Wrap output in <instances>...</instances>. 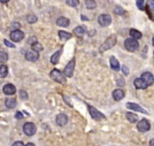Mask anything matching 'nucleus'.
I'll use <instances>...</instances> for the list:
<instances>
[{
    "label": "nucleus",
    "instance_id": "obj_11",
    "mask_svg": "<svg viewBox=\"0 0 154 146\" xmlns=\"http://www.w3.org/2000/svg\"><path fill=\"white\" fill-rule=\"evenodd\" d=\"M68 123V117L65 114H59L56 118V123L60 127H63Z\"/></svg>",
    "mask_w": 154,
    "mask_h": 146
},
{
    "label": "nucleus",
    "instance_id": "obj_1",
    "mask_svg": "<svg viewBox=\"0 0 154 146\" xmlns=\"http://www.w3.org/2000/svg\"><path fill=\"white\" fill-rule=\"evenodd\" d=\"M116 43V35H111L110 37H108L106 39V41L101 45V47H99V52L103 53L107 51V50L111 49L112 47L115 46Z\"/></svg>",
    "mask_w": 154,
    "mask_h": 146
},
{
    "label": "nucleus",
    "instance_id": "obj_3",
    "mask_svg": "<svg viewBox=\"0 0 154 146\" xmlns=\"http://www.w3.org/2000/svg\"><path fill=\"white\" fill-rule=\"evenodd\" d=\"M125 47L129 51V52H135L138 50L139 47V44L136 39L134 38H126L125 41Z\"/></svg>",
    "mask_w": 154,
    "mask_h": 146
},
{
    "label": "nucleus",
    "instance_id": "obj_9",
    "mask_svg": "<svg viewBox=\"0 0 154 146\" xmlns=\"http://www.w3.org/2000/svg\"><path fill=\"white\" fill-rule=\"evenodd\" d=\"M24 33L21 30H14V31H12L11 33V34H10V38L12 39L13 42H16V43H17V42L21 41L22 39L24 38Z\"/></svg>",
    "mask_w": 154,
    "mask_h": 146
},
{
    "label": "nucleus",
    "instance_id": "obj_26",
    "mask_svg": "<svg viewBox=\"0 0 154 146\" xmlns=\"http://www.w3.org/2000/svg\"><path fill=\"white\" fill-rule=\"evenodd\" d=\"M8 67L4 64H2L0 66V77L1 78H5L8 75Z\"/></svg>",
    "mask_w": 154,
    "mask_h": 146
},
{
    "label": "nucleus",
    "instance_id": "obj_25",
    "mask_svg": "<svg viewBox=\"0 0 154 146\" xmlns=\"http://www.w3.org/2000/svg\"><path fill=\"white\" fill-rule=\"evenodd\" d=\"M85 7L89 10H93V9H94L97 6V4H96V2H95L94 0H85Z\"/></svg>",
    "mask_w": 154,
    "mask_h": 146
},
{
    "label": "nucleus",
    "instance_id": "obj_30",
    "mask_svg": "<svg viewBox=\"0 0 154 146\" xmlns=\"http://www.w3.org/2000/svg\"><path fill=\"white\" fill-rule=\"evenodd\" d=\"M19 97L22 100H26L28 99V94L26 91L24 90H20L19 91Z\"/></svg>",
    "mask_w": 154,
    "mask_h": 146
},
{
    "label": "nucleus",
    "instance_id": "obj_24",
    "mask_svg": "<svg viewBox=\"0 0 154 146\" xmlns=\"http://www.w3.org/2000/svg\"><path fill=\"white\" fill-rule=\"evenodd\" d=\"M130 34L134 39H139V38H142V34L139 32V31H138V30H136V29H131L130 30Z\"/></svg>",
    "mask_w": 154,
    "mask_h": 146
},
{
    "label": "nucleus",
    "instance_id": "obj_20",
    "mask_svg": "<svg viewBox=\"0 0 154 146\" xmlns=\"http://www.w3.org/2000/svg\"><path fill=\"white\" fill-rule=\"evenodd\" d=\"M58 35H59V38L62 41H67L68 39H70L72 37V35L70 33L66 32L63 30H60L58 32Z\"/></svg>",
    "mask_w": 154,
    "mask_h": 146
},
{
    "label": "nucleus",
    "instance_id": "obj_12",
    "mask_svg": "<svg viewBox=\"0 0 154 146\" xmlns=\"http://www.w3.org/2000/svg\"><path fill=\"white\" fill-rule=\"evenodd\" d=\"M141 79L148 84V86H151L154 82V76L149 72H145L141 75Z\"/></svg>",
    "mask_w": 154,
    "mask_h": 146
},
{
    "label": "nucleus",
    "instance_id": "obj_21",
    "mask_svg": "<svg viewBox=\"0 0 154 146\" xmlns=\"http://www.w3.org/2000/svg\"><path fill=\"white\" fill-rule=\"evenodd\" d=\"M61 53H62V50H60V51H57L56 52L54 53L53 56H51V63L54 64H57L59 61V59L60 56H61Z\"/></svg>",
    "mask_w": 154,
    "mask_h": 146
},
{
    "label": "nucleus",
    "instance_id": "obj_22",
    "mask_svg": "<svg viewBox=\"0 0 154 146\" xmlns=\"http://www.w3.org/2000/svg\"><path fill=\"white\" fill-rule=\"evenodd\" d=\"M17 100L14 98H8L5 100V105L8 109H14L17 106Z\"/></svg>",
    "mask_w": 154,
    "mask_h": 146
},
{
    "label": "nucleus",
    "instance_id": "obj_16",
    "mask_svg": "<svg viewBox=\"0 0 154 146\" xmlns=\"http://www.w3.org/2000/svg\"><path fill=\"white\" fill-rule=\"evenodd\" d=\"M134 85L137 89H146L148 88V84L146 83L141 78L140 79H136L134 81Z\"/></svg>",
    "mask_w": 154,
    "mask_h": 146
},
{
    "label": "nucleus",
    "instance_id": "obj_10",
    "mask_svg": "<svg viewBox=\"0 0 154 146\" xmlns=\"http://www.w3.org/2000/svg\"><path fill=\"white\" fill-rule=\"evenodd\" d=\"M126 107H127V109H131V110H133V111L139 112V113H142V114H148V112L146 111L144 109H143L141 106H139V105H137L135 103H127V104H126Z\"/></svg>",
    "mask_w": 154,
    "mask_h": 146
},
{
    "label": "nucleus",
    "instance_id": "obj_41",
    "mask_svg": "<svg viewBox=\"0 0 154 146\" xmlns=\"http://www.w3.org/2000/svg\"><path fill=\"white\" fill-rule=\"evenodd\" d=\"M149 146H154V139H152L149 141Z\"/></svg>",
    "mask_w": 154,
    "mask_h": 146
},
{
    "label": "nucleus",
    "instance_id": "obj_40",
    "mask_svg": "<svg viewBox=\"0 0 154 146\" xmlns=\"http://www.w3.org/2000/svg\"><path fill=\"white\" fill-rule=\"evenodd\" d=\"M12 146H25L24 144L21 142V141H17L15 143L12 145Z\"/></svg>",
    "mask_w": 154,
    "mask_h": 146
},
{
    "label": "nucleus",
    "instance_id": "obj_4",
    "mask_svg": "<svg viewBox=\"0 0 154 146\" xmlns=\"http://www.w3.org/2000/svg\"><path fill=\"white\" fill-rule=\"evenodd\" d=\"M88 109H89V114L92 117L93 119L96 120V121H100V120L106 118L103 114H102L100 111H98L97 109H95L94 107H93L91 105H88Z\"/></svg>",
    "mask_w": 154,
    "mask_h": 146
},
{
    "label": "nucleus",
    "instance_id": "obj_32",
    "mask_svg": "<svg viewBox=\"0 0 154 146\" xmlns=\"http://www.w3.org/2000/svg\"><path fill=\"white\" fill-rule=\"evenodd\" d=\"M114 12H115L116 15H120V16H122V15L125 14V10L122 8V7H116L115 10H114Z\"/></svg>",
    "mask_w": 154,
    "mask_h": 146
},
{
    "label": "nucleus",
    "instance_id": "obj_23",
    "mask_svg": "<svg viewBox=\"0 0 154 146\" xmlns=\"http://www.w3.org/2000/svg\"><path fill=\"white\" fill-rule=\"evenodd\" d=\"M74 34L78 37H82L84 35V34L85 33V29L83 26H77L74 29Z\"/></svg>",
    "mask_w": 154,
    "mask_h": 146
},
{
    "label": "nucleus",
    "instance_id": "obj_14",
    "mask_svg": "<svg viewBox=\"0 0 154 146\" xmlns=\"http://www.w3.org/2000/svg\"><path fill=\"white\" fill-rule=\"evenodd\" d=\"M3 92L5 95H8V96H12L16 92V88L14 85L12 84H6L3 88Z\"/></svg>",
    "mask_w": 154,
    "mask_h": 146
},
{
    "label": "nucleus",
    "instance_id": "obj_7",
    "mask_svg": "<svg viewBox=\"0 0 154 146\" xmlns=\"http://www.w3.org/2000/svg\"><path fill=\"white\" fill-rule=\"evenodd\" d=\"M75 58H73L71 61L68 62V64H66L65 70H64V73L66 76L71 78L73 75L75 70Z\"/></svg>",
    "mask_w": 154,
    "mask_h": 146
},
{
    "label": "nucleus",
    "instance_id": "obj_28",
    "mask_svg": "<svg viewBox=\"0 0 154 146\" xmlns=\"http://www.w3.org/2000/svg\"><path fill=\"white\" fill-rule=\"evenodd\" d=\"M32 47V50L33 51H35V52H41L42 50H43V46H42L41 44L38 43H34L31 46Z\"/></svg>",
    "mask_w": 154,
    "mask_h": 146
},
{
    "label": "nucleus",
    "instance_id": "obj_39",
    "mask_svg": "<svg viewBox=\"0 0 154 146\" xmlns=\"http://www.w3.org/2000/svg\"><path fill=\"white\" fill-rule=\"evenodd\" d=\"M122 71H123V73L125 74V75H128V73H129V70H128V68L124 65L123 67H122Z\"/></svg>",
    "mask_w": 154,
    "mask_h": 146
},
{
    "label": "nucleus",
    "instance_id": "obj_44",
    "mask_svg": "<svg viewBox=\"0 0 154 146\" xmlns=\"http://www.w3.org/2000/svg\"><path fill=\"white\" fill-rule=\"evenodd\" d=\"M152 45H153V46H154V37H153V38H152Z\"/></svg>",
    "mask_w": 154,
    "mask_h": 146
},
{
    "label": "nucleus",
    "instance_id": "obj_31",
    "mask_svg": "<svg viewBox=\"0 0 154 146\" xmlns=\"http://www.w3.org/2000/svg\"><path fill=\"white\" fill-rule=\"evenodd\" d=\"M66 3L70 7H76L79 4V0H66Z\"/></svg>",
    "mask_w": 154,
    "mask_h": 146
},
{
    "label": "nucleus",
    "instance_id": "obj_13",
    "mask_svg": "<svg viewBox=\"0 0 154 146\" xmlns=\"http://www.w3.org/2000/svg\"><path fill=\"white\" fill-rule=\"evenodd\" d=\"M39 57V55L37 52H35V51H29L27 52L26 54V58L27 61H36L37 60Z\"/></svg>",
    "mask_w": 154,
    "mask_h": 146
},
{
    "label": "nucleus",
    "instance_id": "obj_2",
    "mask_svg": "<svg viewBox=\"0 0 154 146\" xmlns=\"http://www.w3.org/2000/svg\"><path fill=\"white\" fill-rule=\"evenodd\" d=\"M50 77L51 79H53L57 82H59L62 84H64L66 82V77L63 73L57 70H54L51 71L50 73Z\"/></svg>",
    "mask_w": 154,
    "mask_h": 146
},
{
    "label": "nucleus",
    "instance_id": "obj_15",
    "mask_svg": "<svg viewBox=\"0 0 154 146\" xmlns=\"http://www.w3.org/2000/svg\"><path fill=\"white\" fill-rule=\"evenodd\" d=\"M112 97L113 99L116 100V101L121 100H122L125 97L124 91L122 90V89H116L115 91H113Z\"/></svg>",
    "mask_w": 154,
    "mask_h": 146
},
{
    "label": "nucleus",
    "instance_id": "obj_38",
    "mask_svg": "<svg viewBox=\"0 0 154 146\" xmlns=\"http://www.w3.org/2000/svg\"><path fill=\"white\" fill-rule=\"evenodd\" d=\"M15 118L17 119H22V118H23V114H22V113H21V112H17L15 114Z\"/></svg>",
    "mask_w": 154,
    "mask_h": 146
},
{
    "label": "nucleus",
    "instance_id": "obj_6",
    "mask_svg": "<svg viewBox=\"0 0 154 146\" xmlns=\"http://www.w3.org/2000/svg\"><path fill=\"white\" fill-rule=\"evenodd\" d=\"M137 129L139 132L144 133V132H148L151 129V125L147 119H142L137 124Z\"/></svg>",
    "mask_w": 154,
    "mask_h": 146
},
{
    "label": "nucleus",
    "instance_id": "obj_29",
    "mask_svg": "<svg viewBox=\"0 0 154 146\" xmlns=\"http://www.w3.org/2000/svg\"><path fill=\"white\" fill-rule=\"evenodd\" d=\"M27 21H28V23L30 24H33V23H35L37 20H38V18L35 15H29L28 16H27Z\"/></svg>",
    "mask_w": 154,
    "mask_h": 146
},
{
    "label": "nucleus",
    "instance_id": "obj_35",
    "mask_svg": "<svg viewBox=\"0 0 154 146\" xmlns=\"http://www.w3.org/2000/svg\"><path fill=\"white\" fill-rule=\"evenodd\" d=\"M21 27V25L17 22H13V23L11 25V29H12V31H14V30H17L19 28Z\"/></svg>",
    "mask_w": 154,
    "mask_h": 146
},
{
    "label": "nucleus",
    "instance_id": "obj_36",
    "mask_svg": "<svg viewBox=\"0 0 154 146\" xmlns=\"http://www.w3.org/2000/svg\"><path fill=\"white\" fill-rule=\"evenodd\" d=\"M63 98H64V100H65V102L67 104V105L70 106V107H73V105L71 103V100H70V98L68 97H66V96H63Z\"/></svg>",
    "mask_w": 154,
    "mask_h": 146
},
{
    "label": "nucleus",
    "instance_id": "obj_5",
    "mask_svg": "<svg viewBox=\"0 0 154 146\" xmlns=\"http://www.w3.org/2000/svg\"><path fill=\"white\" fill-rule=\"evenodd\" d=\"M37 128L33 123H26L23 126V132L28 136H32L36 133Z\"/></svg>",
    "mask_w": 154,
    "mask_h": 146
},
{
    "label": "nucleus",
    "instance_id": "obj_43",
    "mask_svg": "<svg viewBox=\"0 0 154 146\" xmlns=\"http://www.w3.org/2000/svg\"><path fill=\"white\" fill-rule=\"evenodd\" d=\"M26 146H35L33 143H28Z\"/></svg>",
    "mask_w": 154,
    "mask_h": 146
},
{
    "label": "nucleus",
    "instance_id": "obj_19",
    "mask_svg": "<svg viewBox=\"0 0 154 146\" xmlns=\"http://www.w3.org/2000/svg\"><path fill=\"white\" fill-rule=\"evenodd\" d=\"M125 116H126V118L127 120L131 123H135L138 122V119H139V117H138V115L135 114H134V113H131V112H128L125 114Z\"/></svg>",
    "mask_w": 154,
    "mask_h": 146
},
{
    "label": "nucleus",
    "instance_id": "obj_27",
    "mask_svg": "<svg viewBox=\"0 0 154 146\" xmlns=\"http://www.w3.org/2000/svg\"><path fill=\"white\" fill-rule=\"evenodd\" d=\"M8 60V53L3 52V51H1L0 52V61L2 62V63H4Z\"/></svg>",
    "mask_w": 154,
    "mask_h": 146
},
{
    "label": "nucleus",
    "instance_id": "obj_8",
    "mask_svg": "<svg viewBox=\"0 0 154 146\" xmlns=\"http://www.w3.org/2000/svg\"><path fill=\"white\" fill-rule=\"evenodd\" d=\"M98 21L102 26H108L112 23V17L108 14H102L98 16Z\"/></svg>",
    "mask_w": 154,
    "mask_h": 146
},
{
    "label": "nucleus",
    "instance_id": "obj_42",
    "mask_svg": "<svg viewBox=\"0 0 154 146\" xmlns=\"http://www.w3.org/2000/svg\"><path fill=\"white\" fill-rule=\"evenodd\" d=\"M0 2L2 3H8L9 2V0H0Z\"/></svg>",
    "mask_w": 154,
    "mask_h": 146
},
{
    "label": "nucleus",
    "instance_id": "obj_37",
    "mask_svg": "<svg viewBox=\"0 0 154 146\" xmlns=\"http://www.w3.org/2000/svg\"><path fill=\"white\" fill-rule=\"evenodd\" d=\"M4 44H5L8 47H11V48H14V47H15V45H14V44L12 43H10L9 41H8L7 39L4 40Z\"/></svg>",
    "mask_w": 154,
    "mask_h": 146
},
{
    "label": "nucleus",
    "instance_id": "obj_18",
    "mask_svg": "<svg viewBox=\"0 0 154 146\" xmlns=\"http://www.w3.org/2000/svg\"><path fill=\"white\" fill-rule=\"evenodd\" d=\"M110 64H111V67L112 70H116V71L120 70V64H119V61L115 56H112L110 58Z\"/></svg>",
    "mask_w": 154,
    "mask_h": 146
},
{
    "label": "nucleus",
    "instance_id": "obj_34",
    "mask_svg": "<svg viewBox=\"0 0 154 146\" xmlns=\"http://www.w3.org/2000/svg\"><path fill=\"white\" fill-rule=\"evenodd\" d=\"M143 4H144V0H136V5L138 8L140 10H143Z\"/></svg>",
    "mask_w": 154,
    "mask_h": 146
},
{
    "label": "nucleus",
    "instance_id": "obj_33",
    "mask_svg": "<svg viewBox=\"0 0 154 146\" xmlns=\"http://www.w3.org/2000/svg\"><path fill=\"white\" fill-rule=\"evenodd\" d=\"M147 6L149 8V10L154 14V0H148Z\"/></svg>",
    "mask_w": 154,
    "mask_h": 146
},
{
    "label": "nucleus",
    "instance_id": "obj_17",
    "mask_svg": "<svg viewBox=\"0 0 154 146\" xmlns=\"http://www.w3.org/2000/svg\"><path fill=\"white\" fill-rule=\"evenodd\" d=\"M57 25L62 27H67L70 24V21L69 19H67L66 17H64V16H61V17L57 18L56 21Z\"/></svg>",
    "mask_w": 154,
    "mask_h": 146
}]
</instances>
